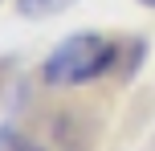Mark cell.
Here are the masks:
<instances>
[{
  "label": "cell",
  "instance_id": "3957f363",
  "mask_svg": "<svg viewBox=\"0 0 155 151\" xmlns=\"http://www.w3.org/2000/svg\"><path fill=\"white\" fill-rule=\"evenodd\" d=\"M0 151H37L29 139H21L16 131H0Z\"/></svg>",
  "mask_w": 155,
  "mask_h": 151
},
{
  "label": "cell",
  "instance_id": "277c9868",
  "mask_svg": "<svg viewBox=\"0 0 155 151\" xmlns=\"http://www.w3.org/2000/svg\"><path fill=\"white\" fill-rule=\"evenodd\" d=\"M139 4H147V8H155V0H139Z\"/></svg>",
  "mask_w": 155,
  "mask_h": 151
},
{
  "label": "cell",
  "instance_id": "6da1fadb",
  "mask_svg": "<svg viewBox=\"0 0 155 151\" xmlns=\"http://www.w3.org/2000/svg\"><path fill=\"white\" fill-rule=\"evenodd\" d=\"M114 61H118V41L98 37V33H74L45 57L41 74L49 86H82V82L102 78Z\"/></svg>",
  "mask_w": 155,
  "mask_h": 151
},
{
  "label": "cell",
  "instance_id": "7a4b0ae2",
  "mask_svg": "<svg viewBox=\"0 0 155 151\" xmlns=\"http://www.w3.org/2000/svg\"><path fill=\"white\" fill-rule=\"evenodd\" d=\"M74 0H16V8H21V16H29V21H45V16H57L65 12Z\"/></svg>",
  "mask_w": 155,
  "mask_h": 151
}]
</instances>
